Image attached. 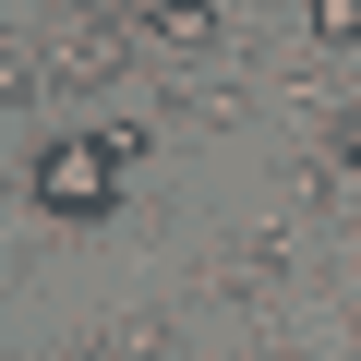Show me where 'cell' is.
Wrapping results in <instances>:
<instances>
[{"label": "cell", "mask_w": 361, "mask_h": 361, "mask_svg": "<svg viewBox=\"0 0 361 361\" xmlns=\"http://www.w3.org/2000/svg\"><path fill=\"white\" fill-rule=\"evenodd\" d=\"M325 157H337V169H361V109H349V121L325 133Z\"/></svg>", "instance_id": "obj_5"}, {"label": "cell", "mask_w": 361, "mask_h": 361, "mask_svg": "<svg viewBox=\"0 0 361 361\" xmlns=\"http://www.w3.org/2000/svg\"><path fill=\"white\" fill-rule=\"evenodd\" d=\"M121 180H133V169L109 157V133H73V145L37 157V205H49V217H109V205H121Z\"/></svg>", "instance_id": "obj_1"}, {"label": "cell", "mask_w": 361, "mask_h": 361, "mask_svg": "<svg viewBox=\"0 0 361 361\" xmlns=\"http://www.w3.org/2000/svg\"><path fill=\"white\" fill-rule=\"evenodd\" d=\"M121 25L157 37V49H180V61H205L217 49V0H121Z\"/></svg>", "instance_id": "obj_2"}, {"label": "cell", "mask_w": 361, "mask_h": 361, "mask_svg": "<svg viewBox=\"0 0 361 361\" xmlns=\"http://www.w3.org/2000/svg\"><path fill=\"white\" fill-rule=\"evenodd\" d=\"M313 49H361V0H313Z\"/></svg>", "instance_id": "obj_4"}, {"label": "cell", "mask_w": 361, "mask_h": 361, "mask_svg": "<svg viewBox=\"0 0 361 361\" xmlns=\"http://www.w3.org/2000/svg\"><path fill=\"white\" fill-rule=\"evenodd\" d=\"M49 61H61V73H49V85H109V73H121V61H133V25H73V37H61V49H49Z\"/></svg>", "instance_id": "obj_3"}]
</instances>
